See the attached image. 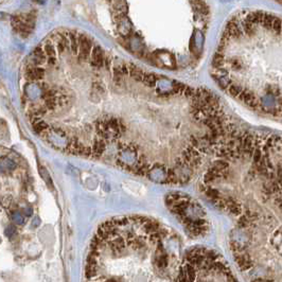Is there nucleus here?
Wrapping results in <instances>:
<instances>
[{
	"instance_id": "9d476101",
	"label": "nucleus",
	"mask_w": 282,
	"mask_h": 282,
	"mask_svg": "<svg viewBox=\"0 0 282 282\" xmlns=\"http://www.w3.org/2000/svg\"><path fill=\"white\" fill-rule=\"evenodd\" d=\"M45 71L42 69V68H37V67H30L27 69V72H25V77L30 81H37V80H40L44 77Z\"/></svg>"
},
{
	"instance_id": "dca6fc26",
	"label": "nucleus",
	"mask_w": 282,
	"mask_h": 282,
	"mask_svg": "<svg viewBox=\"0 0 282 282\" xmlns=\"http://www.w3.org/2000/svg\"><path fill=\"white\" fill-rule=\"evenodd\" d=\"M39 174H40V176L42 177V179L46 182V184L48 185L49 188L52 189L53 188V182H52V179H51L50 174H49V172L47 171L46 168H45V167H40L39 168Z\"/></svg>"
},
{
	"instance_id": "f8f14e48",
	"label": "nucleus",
	"mask_w": 282,
	"mask_h": 282,
	"mask_svg": "<svg viewBox=\"0 0 282 282\" xmlns=\"http://www.w3.org/2000/svg\"><path fill=\"white\" fill-rule=\"evenodd\" d=\"M33 127H34V131H35L37 134H40V135L47 134V133L49 132V130H50V127H49L48 124H47L46 122L42 121V120H40V119L34 120Z\"/></svg>"
},
{
	"instance_id": "20e7f679",
	"label": "nucleus",
	"mask_w": 282,
	"mask_h": 282,
	"mask_svg": "<svg viewBox=\"0 0 282 282\" xmlns=\"http://www.w3.org/2000/svg\"><path fill=\"white\" fill-rule=\"evenodd\" d=\"M165 204L191 238H203L208 233L210 225L207 213L195 199L185 193H171Z\"/></svg>"
},
{
	"instance_id": "0eeeda50",
	"label": "nucleus",
	"mask_w": 282,
	"mask_h": 282,
	"mask_svg": "<svg viewBox=\"0 0 282 282\" xmlns=\"http://www.w3.org/2000/svg\"><path fill=\"white\" fill-rule=\"evenodd\" d=\"M66 151L67 152L71 153V154H75V155H87V154H91V150L87 146L83 145L81 142H79L76 139H71V140L68 142V145L66 148Z\"/></svg>"
},
{
	"instance_id": "412c9836",
	"label": "nucleus",
	"mask_w": 282,
	"mask_h": 282,
	"mask_svg": "<svg viewBox=\"0 0 282 282\" xmlns=\"http://www.w3.org/2000/svg\"><path fill=\"white\" fill-rule=\"evenodd\" d=\"M25 214H27L28 216L32 214V209H31V208H27V209H25Z\"/></svg>"
},
{
	"instance_id": "4be33fe9",
	"label": "nucleus",
	"mask_w": 282,
	"mask_h": 282,
	"mask_svg": "<svg viewBox=\"0 0 282 282\" xmlns=\"http://www.w3.org/2000/svg\"><path fill=\"white\" fill-rule=\"evenodd\" d=\"M0 3H1V1H0Z\"/></svg>"
},
{
	"instance_id": "f257e3e1",
	"label": "nucleus",
	"mask_w": 282,
	"mask_h": 282,
	"mask_svg": "<svg viewBox=\"0 0 282 282\" xmlns=\"http://www.w3.org/2000/svg\"><path fill=\"white\" fill-rule=\"evenodd\" d=\"M199 190L234 221L230 243L282 236V136L236 126L215 148Z\"/></svg>"
},
{
	"instance_id": "a211bd4d",
	"label": "nucleus",
	"mask_w": 282,
	"mask_h": 282,
	"mask_svg": "<svg viewBox=\"0 0 282 282\" xmlns=\"http://www.w3.org/2000/svg\"><path fill=\"white\" fill-rule=\"evenodd\" d=\"M12 219L17 224V225H21V224H23V222H25V217H23V215L21 214L20 212H14L13 213Z\"/></svg>"
},
{
	"instance_id": "ddd939ff",
	"label": "nucleus",
	"mask_w": 282,
	"mask_h": 282,
	"mask_svg": "<svg viewBox=\"0 0 282 282\" xmlns=\"http://www.w3.org/2000/svg\"><path fill=\"white\" fill-rule=\"evenodd\" d=\"M106 148V143L105 141H103L102 139H99V140H96L93 144V148L91 150V154L96 157H99L103 154V152Z\"/></svg>"
},
{
	"instance_id": "7ed1b4c3",
	"label": "nucleus",
	"mask_w": 282,
	"mask_h": 282,
	"mask_svg": "<svg viewBox=\"0 0 282 282\" xmlns=\"http://www.w3.org/2000/svg\"><path fill=\"white\" fill-rule=\"evenodd\" d=\"M177 282H240L215 250L195 246L184 253Z\"/></svg>"
},
{
	"instance_id": "39448f33",
	"label": "nucleus",
	"mask_w": 282,
	"mask_h": 282,
	"mask_svg": "<svg viewBox=\"0 0 282 282\" xmlns=\"http://www.w3.org/2000/svg\"><path fill=\"white\" fill-rule=\"evenodd\" d=\"M98 134L102 138L108 141H116L122 136V127L119 119L111 117H105L97 124Z\"/></svg>"
},
{
	"instance_id": "1a4fd4ad",
	"label": "nucleus",
	"mask_w": 282,
	"mask_h": 282,
	"mask_svg": "<svg viewBox=\"0 0 282 282\" xmlns=\"http://www.w3.org/2000/svg\"><path fill=\"white\" fill-rule=\"evenodd\" d=\"M103 61H104V55L101 47H94L91 52V64L96 67H101L103 65Z\"/></svg>"
},
{
	"instance_id": "aec40b11",
	"label": "nucleus",
	"mask_w": 282,
	"mask_h": 282,
	"mask_svg": "<svg viewBox=\"0 0 282 282\" xmlns=\"http://www.w3.org/2000/svg\"><path fill=\"white\" fill-rule=\"evenodd\" d=\"M39 223H40L39 219H38V217L36 216L35 219H33V222H32V226H34V227H36V226H38V225H39Z\"/></svg>"
},
{
	"instance_id": "9b49d317",
	"label": "nucleus",
	"mask_w": 282,
	"mask_h": 282,
	"mask_svg": "<svg viewBox=\"0 0 282 282\" xmlns=\"http://www.w3.org/2000/svg\"><path fill=\"white\" fill-rule=\"evenodd\" d=\"M16 169V163L11 159L3 157L0 159V171L1 172H11Z\"/></svg>"
},
{
	"instance_id": "f3484780",
	"label": "nucleus",
	"mask_w": 282,
	"mask_h": 282,
	"mask_svg": "<svg viewBox=\"0 0 282 282\" xmlns=\"http://www.w3.org/2000/svg\"><path fill=\"white\" fill-rule=\"evenodd\" d=\"M70 40H71V49L73 53L77 52V45H79V39L76 38L75 34L70 33Z\"/></svg>"
},
{
	"instance_id": "423d86ee",
	"label": "nucleus",
	"mask_w": 282,
	"mask_h": 282,
	"mask_svg": "<svg viewBox=\"0 0 282 282\" xmlns=\"http://www.w3.org/2000/svg\"><path fill=\"white\" fill-rule=\"evenodd\" d=\"M12 25L21 36L25 37L31 33L34 27V19L31 15H22V16H14L12 18Z\"/></svg>"
},
{
	"instance_id": "6ab92c4d",
	"label": "nucleus",
	"mask_w": 282,
	"mask_h": 282,
	"mask_svg": "<svg viewBox=\"0 0 282 282\" xmlns=\"http://www.w3.org/2000/svg\"><path fill=\"white\" fill-rule=\"evenodd\" d=\"M4 233H5V236H8V238H13V236H15V233H16V228H15V226H13V225L8 226L5 231H4Z\"/></svg>"
},
{
	"instance_id": "f03ea898",
	"label": "nucleus",
	"mask_w": 282,
	"mask_h": 282,
	"mask_svg": "<svg viewBox=\"0 0 282 282\" xmlns=\"http://www.w3.org/2000/svg\"><path fill=\"white\" fill-rule=\"evenodd\" d=\"M96 238L121 261L119 274L101 282H177L184 255L171 228L148 217H122L105 222Z\"/></svg>"
},
{
	"instance_id": "2eb2a0df",
	"label": "nucleus",
	"mask_w": 282,
	"mask_h": 282,
	"mask_svg": "<svg viewBox=\"0 0 282 282\" xmlns=\"http://www.w3.org/2000/svg\"><path fill=\"white\" fill-rule=\"evenodd\" d=\"M33 63L35 65H40L45 62V52L40 48H36L33 52Z\"/></svg>"
},
{
	"instance_id": "4468645a",
	"label": "nucleus",
	"mask_w": 282,
	"mask_h": 282,
	"mask_svg": "<svg viewBox=\"0 0 282 282\" xmlns=\"http://www.w3.org/2000/svg\"><path fill=\"white\" fill-rule=\"evenodd\" d=\"M45 54L48 56L49 59V63L53 64L55 63V59H56V51L54 49V46L50 42L46 44L45 46Z\"/></svg>"
},
{
	"instance_id": "6e6552de",
	"label": "nucleus",
	"mask_w": 282,
	"mask_h": 282,
	"mask_svg": "<svg viewBox=\"0 0 282 282\" xmlns=\"http://www.w3.org/2000/svg\"><path fill=\"white\" fill-rule=\"evenodd\" d=\"M79 48H80V57L86 59L91 52V40L87 36L81 34L79 37Z\"/></svg>"
}]
</instances>
